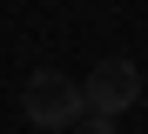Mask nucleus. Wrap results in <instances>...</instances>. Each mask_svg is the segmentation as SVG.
I'll return each instance as SVG.
<instances>
[{
	"mask_svg": "<svg viewBox=\"0 0 148 134\" xmlns=\"http://www.w3.org/2000/svg\"><path fill=\"white\" fill-rule=\"evenodd\" d=\"M88 114V94H81V80L61 74V67H34L27 80H20V121L27 127H47V134H61Z\"/></svg>",
	"mask_w": 148,
	"mask_h": 134,
	"instance_id": "f257e3e1",
	"label": "nucleus"
},
{
	"mask_svg": "<svg viewBox=\"0 0 148 134\" xmlns=\"http://www.w3.org/2000/svg\"><path fill=\"white\" fill-rule=\"evenodd\" d=\"M81 94H88V114H114V121H121V114L141 101V67L121 61V54H108V61L81 80Z\"/></svg>",
	"mask_w": 148,
	"mask_h": 134,
	"instance_id": "f03ea898",
	"label": "nucleus"
},
{
	"mask_svg": "<svg viewBox=\"0 0 148 134\" xmlns=\"http://www.w3.org/2000/svg\"><path fill=\"white\" fill-rule=\"evenodd\" d=\"M74 134H114V114H81Z\"/></svg>",
	"mask_w": 148,
	"mask_h": 134,
	"instance_id": "7ed1b4c3",
	"label": "nucleus"
}]
</instances>
